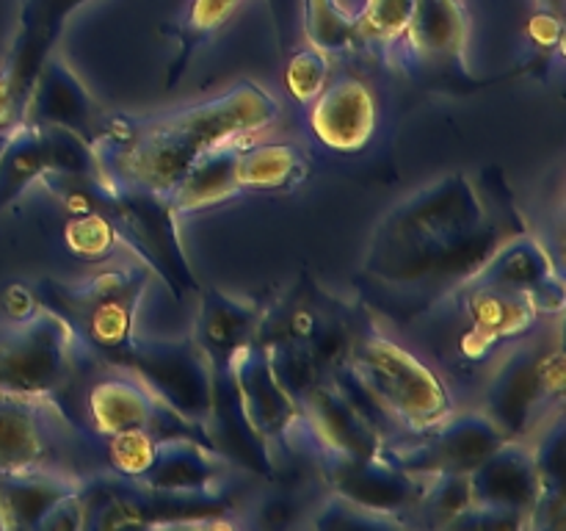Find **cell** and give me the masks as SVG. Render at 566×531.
Listing matches in <instances>:
<instances>
[{
    "label": "cell",
    "mask_w": 566,
    "mask_h": 531,
    "mask_svg": "<svg viewBox=\"0 0 566 531\" xmlns=\"http://www.w3.org/2000/svg\"><path fill=\"white\" fill-rule=\"evenodd\" d=\"M280 119V103L260 83L241 81L219 97L202 100L175 114L133 119L108 116L92 147L111 186L169 194L193 164L224 142H238Z\"/></svg>",
    "instance_id": "obj_1"
},
{
    "label": "cell",
    "mask_w": 566,
    "mask_h": 531,
    "mask_svg": "<svg viewBox=\"0 0 566 531\" xmlns=\"http://www.w3.org/2000/svg\"><path fill=\"white\" fill-rule=\"evenodd\" d=\"M379 420L426 435L453 413L451 393L429 363L370 324H359L346 368L329 376Z\"/></svg>",
    "instance_id": "obj_2"
},
{
    "label": "cell",
    "mask_w": 566,
    "mask_h": 531,
    "mask_svg": "<svg viewBox=\"0 0 566 531\" xmlns=\"http://www.w3.org/2000/svg\"><path fill=\"white\" fill-rule=\"evenodd\" d=\"M153 271L125 252L75 282L44 280L36 288L39 304L70 324L86 354L108 360L136 337V315Z\"/></svg>",
    "instance_id": "obj_3"
},
{
    "label": "cell",
    "mask_w": 566,
    "mask_h": 531,
    "mask_svg": "<svg viewBox=\"0 0 566 531\" xmlns=\"http://www.w3.org/2000/svg\"><path fill=\"white\" fill-rule=\"evenodd\" d=\"M564 346L558 326L523 335L497 363L484 387V409L506 440L531 442L545 424L562 415Z\"/></svg>",
    "instance_id": "obj_4"
},
{
    "label": "cell",
    "mask_w": 566,
    "mask_h": 531,
    "mask_svg": "<svg viewBox=\"0 0 566 531\" xmlns=\"http://www.w3.org/2000/svg\"><path fill=\"white\" fill-rule=\"evenodd\" d=\"M517 232L503 219H486L473 230L457 236L434 238V241L403 243V247L368 249L365 274L392 288H451L464 285L479 274L481 266Z\"/></svg>",
    "instance_id": "obj_5"
},
{
    "label": "cell",
    "mask_w": 566,
    "mask_h": 531,
    "mask_svg": "<svg viewBox=\"0 0 566 531\" xmlns=\"http://www.w3.org/2000/svg\"><path fill=\"white\" fill-rule=\"evenodd\" d=\"M83 529H191V525H227L221 514L230 509L221 492H164L116 473L92 476L81 485Z\"/></svg>",
    "instance_id": "obj_6"
},
{
    "label": "cell",
    "mask_w": 566,
    "mask_h": 531,
    "mask_svg": "<svg viewBox=\"0 0 566 531\" xmlns=\"http://www.w3.org/2000/svg\"><path fill=\"white\" fill-rule=\"evenodd\" d=\"M103 363L138 376L166 409H171L177 418L191 424L202 435V426L213 407L216 368L208 354L193 343V337H186V341L133 337L130 346Z\"/></svg>",
    "instance_id": "obj_7"
},
{
    "label": "cell",
    "mask_w": 566,
    "mask_h": 531,
    "mask_svg": "<svg viewBox=\"0 0 566 531\" xmlns=\"http://www.w3.org/2000/svg\"><path fill=\"white\" fill-rule=\"evenodd\" d=\"M81 354L86 348L70 324L42 304L0 341V393L55 398L75 376Z\"/></svg>",
    "instance_id": "obj_8"
},
{
    "label": "cell",
    "mask_w": 566,
    "mask_h": 531,
    "mask_svg": "<svg viewBox=\"0 0 566 531\" xmlns=\"http://www.w3.org/2000/svg\"><path fill=\"white\" fill-rule=\"evenodd\" d=\"M99 214L108 216L111 225L116 227L125 252L142 260L153 274H158L175 291V296L197 288L191 266L182 252L180 232L175 225L177 214L169 199L108 183Z\"/></svg>",
    "instance_id": "obj_9"
},
{
    "label": "cell",
    "mask_w": 566,
    "mask_h": 531,
    "mask_svg": "<svg viewBox=\"0 0 566 531\" xmlns=\"http://www.w3.org/2000/svg\"><path fill=\"white\" fill-rule=\"evenodd\" d=\"M486 219H490V210L475 183L464 171H453L398 202L374 232L370 249L457 236V232L484 225Z\"/></svg>",
    "instance_id": "obj_10"
},
{
    "label": "cell",
    "mask_w": 566,
    "mask_h": 531,
    "mask_svg": "<svg viewBox=\"0 0 566 531\" xmlns=\"http://www.w3.org/2000/svg\"><path fill=\"white\" fill-rule=\"evenodd\" d=\"M227 371L235 382L249 420L265 437V442L271 448L280 446L282 451L307 454L302 407L280 382L269 348L258 335L227 360Z\"/></svg>",
    "instance_id": "obj_11"
},
{
    "label": "cell",
    "mask_w": 566,
    "mask_h": 531,
    "mask_svg": "<svg viewBox=\"0 0 566 531\" xmlns=\"http://www.w3.org/2000/svg\"><path fill=\"white\" fill-rule=\"evenodd\" d=\"M503 442H506V435L492 424L490 415L484 409H470L459 415L451 413L442 424L426 431L420 442H398V446L385 442L379 448V457L409 473L468 476Z\"/></svg>",
    "instance_id": "obj_12"
},
{
    "label": "cell",
    "mask_w": 566,
    "mask_h": 531,
    "mask_svg": "<svg viewBox=\"0 0 566 531\" xmlns=\"http://www.w3.org/2000/svg\"><path fill=\"white\" fill-rule=\"evenodd\" d=\"M468 330L459 337V352L468 360H484L497 346L536 330L542 310L534 293L512 291L492 282H464L457 288Z\"/></svg>",
    "instance_id": "obj_13"
},
{
    "label": "cell",
    "mask_w": 566,
    "mask_h": 531,
    "mask_svg": "<svg viewBox=\"0 0 566 531\" xmlns=\"http://www.w3.org/2000/svg\"><path fill=\"white\" fill-rule=\"evenodd\" d=\"M304 418V442L315 459H368L385 446L379 426L332 379L318 382L298 402Z\"/></svg>",
    "instance_id": "obj_14"
},
{
    "label": "cell",
    "mask_w": 566,
    "mask_h": 531,
    "mask_svg": "<svg viewBox=\"0 0 566 531\" xmlns=\"http://www.w3.org/2000/svg\"><path fill=\"white\" fill-rule=\"evenodd\" d=\"M321 470L335 496L387 518L415 512L431 481V476L409 473L385 457L321 459Z\"/></svg>",
    "instance_id": "obj_15"
},
{
    "label": "cell",
    "mask_w": 566,
    "mask_h": 531,
    "mask_svg": "<svg viewBox=\"0 0 566 531\" xmlns=\"http://www.w3.org/2000/svg\"><path fill=\"white\" fill-rule=\"evenodd\" d=\"M64 431L70 424L53 398L0 393V473L64 470L53 465Z\"/></svg>",
    "instance_id": "obj_16"
},
{
    "label": "cell",
    "mask_w": 566,
    "mask_h": 531,
    "mask_svg": "<svg viewBox=\"0 0 566 531\" xmlns=\"http://www.w3.org/2000/svg\"><path fill=\"white\" fill-rule=\"evenodd\" d=\"M105 368L108 374L97 376L86 391V420L94 435L111 437L127 429H142V426L155 429L158 435H171L169 424L199 435L191 424L166 409L130 371L114 368V365H105Z\"/></svg>",
    "instance_id": "obj_17"
},
{
    "label": "cell",
    "mask_w": 566,
    "mask_h": 531,
    "mask_svg": "<svg viewBox=\"0 0 566 531\" xmlns=\"http://www.w3.org/2000/svg\"><path fill=\"white\" fill-rule=\"evenodd\" d=\"M473 509L514 514L528 525L531 512L542 496V473L534 446L506 440L484 462L468 473Z\"/></svg>",
    "instance_id": "obj_18"
},
{
    "label": "cell",
    "mask_w": 566,
    "mask_h": 531,
    "mask_svg": "<svg viewBox=\"0 0 566 531\" xmlns=\"http://www.w3.org/2000/svg\"><path fill=\"white\" fill-rule=\"evenodd\" d=\"M216 368V365H213ZM205 442L230 465L247 468L263 479L276 476V454L265 442V437L254 429L243 409L238 387L232 382L227 365H219L213 376V407H210L208 420L202 426Z\"/></svg>",
    "instance_id": "obj_19"
},
{
    "label": "cell",
    "mask_w": 566,
    "mask_h": 531,
    "mask_svg": "<svg viewBox=\"0 0 566 531\" xmlns=\"http://www.w3.org/2000/svg\"><path fill=\"white\" fill-rule=\"evenodd\" d=\"M310 131L335 153H359L376 131V97L368 83L343 75L321 88L310 105Z\"/></svg>",
    "instance_id": "obj_20"
},
{
    "label": "cell",
    "mask_w": 566,
    "mask_h": 531,
    "mask_svg": "<svg viewBox=\"0 0 566 531\" xmlns=\"http://www.w3.org/2000/svg\"><path fill=\"white\" fill-rule=\"evenodd\" d=\"M470 282H492V285L512 288V291L534 293L542 315H558L564 308L562 277L553 269L547 249L525 230L509 238Z\"/></svg>",
    "instance_id": "obj_21"
},
{
    "label": "cell",
    "mask_w": 566,
    "mask_h": 531,
    "mask_svg": "<svg viewBox=\"0 0 566 531\" xmlns=\"http://www.w3.org/2000/svg\"><path fill=\"white\" fill-rule=\"evenodd\" d=\"M230 462L205 440L193 435H164L158 440L153 465L138 476V485L164 492H221Z\"/></svg>",
    "instance_id": "obj_22"
},
{
    "label": "cell",
    "mask_w": 566,
    "mask_h": 531,
    "mask_svg": "<svg viewBox=\"0 0 566 531\" xmlns=\"http://www.w3.org/2000/svg\"><path fill=\"white\" fill-rule=\"evenodd\" d=\"M28 119L39 122V125L70 127L92 142L103 125V111L97 108L92 94L64 61L50 59L39 70L36 83H33Z\"/></svg>",
    "instance_id": "obj_23"
},
{
    "label": "cell",
    "mask_w": 566,
    "mask_h": 531,
    "mask_svg": "<svg viewBox=\"0 0 566 531\" xmlns=\"http://www.w3.org/2000/svg\"><path fill=\"white\" fill-rule=\"evenodd\" d=\"M468 42V14L459 0H415L407 37L398 48V64H412L418 59L457 61L462 59Z\"/></svg>",
    "instance_id": "obj_24"
},
{
    "label": "cell",
    "mask_w": 566,
    "mask_h": 531,
    "mask_svg": "<svg viewBox=\"0 0 566 531\" xmlns=\"http://www.w3.org/2000/svg\"><path fill=\"white\" fill-rule=\"evenodd\" d=\"M263 310L241 302L216 288H205L199 299L197 324H193V343L208 354L210 363L219 368L227 360L258 335Z\"/></svg>",
    "instance_id": "obj_25"
},
{
    "label": "cell",
    "mask_w": 566,
    "mask_h": 531,
    "mask_svg": "<svg viewBox=\"0 0 566 531\" xmlns=\"http://www.w3.org/2000/svg\"><path fill=\"white\" fill-rule=\"evenodd\" d=\"M83 476L72 470H25V473H0V525L39 529L44 514L81 490Z\"/></svg>",
    "instance_id": "obj_26"
},
{
    "label": "cell",
    "mask_w": 566,
    "mask_h": 531,
    "mask_svg": "<svg viewBox=\"0 0 566 531\" xmlns=\"http://www.w3.org/2000/svg\"><path fill=\"white\" fill-rule=\"evenodd\" d=\"M332 299L315 288L307 277L296 282L271 310H263L258 337L265 346H296L307 348L318 335Z\"/></svg>",
    "instance_id": "obj_27"
},
{
    "label": "cell",
    "mask_w": 566,
    "mask_h": 531,
    "mask_svg": "<svg viewBox=\"0 0 566 531\" xmlns=\"http://www.w3.org/2000/svg\"><path fill=\"white\" fill-rule=\"evenodd\" d=\"M238 153L241 149L235 147V142H224L210 149L208 155H202L188 169L180 186L169 194V205L175 208V214L227 202L238 191H243L241 183H238Z\"/></svg>",
    "instance_id": "obj_28"
},
{
    "label": "cell",
    "mask_w": 566,
    "mask_h": 531,
    "mask_svg": "<svg viewBox=\"0 0 566 531\" xmlns=\"http://www.w3.org/2000/svg\"><path fill=\"white\" fill-rule=\"evenodd\" d=\"M307 169V155L296 144H258L238 153L241 188H291L304 180Z\"/></svg>",
    "instance_id": "obj_29"
},
{
    "label": "cell",
    "mask_w": 566,
    "mask_h": 531,
    "mask_svg": "<svg viewBox=\"0 0 566 531\" xmlns=\"http://www.w3.org/2000/svg\"><path fill=\"white\" fill-rule=\"evenodd\" d=\"M412 11L415 0H363L357 9L359 44L392 64L403 37H407Z\"/></svg>",
    "instance_id": "obj_30"
},
{
    "label": "cell",
    "mask_w": 566,
    "mask_h": 531,
    "mask_svg": "<svg viewBox=\"0 0 566 531\" xmlns=\"http://www.w3.org/2000/svg\"><path fill=\"white\" fill-rule=\"evenodd\" d=\"M304 33L321 53L357 48V11H348L340 0H304Z\"/></svg>",
    "instance_id": "obj_31"
},
{
    "label": "cell",
    "mask_w": 566,
    "mask_h": 531,
    "mask_svg": "<svg viewBox=\"0 0 566 531\" xmlns=\"http://www.w3.org/2000/svg\"><path fill=\"white\" fill-rule=\"evenodd\" d=\"M64 241L72 254H77L81 260H88V263H105V260L125 252L116 227L99 210L70 216L64 225Z\"/></svg>",
    "instance_id": "obj_32"
},
{
    "label": "cell",
    "mask_w": 566,
    "mask_h": 531,
    "mask_svg": "<svg viewBox=\"0 0 566 531\" xmlns=\"http://www.w3.org/2000/svg\"><path fill=\"white\" fill-rule=\"evenodd\" d=\"M359 321H354V315L348 310L332 304L329 313H326L324 324H321L318 335L313 337V343L307 346V354L313 357V363L318 365L321 374L329 379L332 374H337L340 368H346L348 354H352L354 335H357Z\"/></svg>",
    "instance_id": "obj_33"
},
{
    "label": "cell",
    "mask_w": 566,
    "mask_h": 531,
    "mask_svg": "<svg viewBox=\"0 0 566 531\" xmlns=\"http://www.w3.org/2000/svg\"><path fill=\"white\" fill-rule=\"evenodd\" d=\"M241 3L243 0H191V6H188V14H186V20H182V28H180L182 53L175 64V75L169 77V86L182 75V70H186L193 48H197V44H202L210 33L219 31V28L224 25L232 14H235L238 6Z\"/></svg>",
    "instance_id": "obj_34"
},
{
    "label": "cell",
    "mask_w": 566,
    "mask_h": 531,
    "mask_svg": "<svg viewBox=\"0 0 566 531\" xmlns=\"http://www.w3.org/2000/svg\"><path fill=\"white\" fill-rule=\"evenodd\" d=\"M473 507L470 501V485L464 473H442L431 476L423 498H420L415 512L423 514L426 523L431 525H453L459 514Z\"/></svg>",
    "instance_id": "obj_35"
},
{
    "label": "cell",
    "mask_w": 566,
    "mask_h": 531,
    "mask_svg": "<svg viewBox=\"0 0 566 531\" xmlns=\"http://www.w3.org/2000/svg\"><path fill=\"white\" fill-rule=\"evenodd\" d=\"M160 437L164 435H158L155 429H147V426L105 437L108 440L105 457H108L111 473L125 476V479H138L153 465Z\"/></svg>",
    "instance_id": "obj_36"
},
{
    "label": "cell",
    "mask_w": 566,
    "mask_h": 531,
    "mask_svg": "<svg viewBox=\"0 0 566 531\" xmlns=\"http://www.w3.org/2000/svg\"><path fill=\"white\" fill-rule=\"evenodd\" d=\"M329 81V59L318 48H304L287 61L285 88L296 103H313Z\"/></svg>",
    "instance_id": "obj_37"
},
{
    "label": "cell",
    "mask_w": 566,
    "mask_h": 531,
    "mask_svg": "<svg viewBox=\"0 0 566 531\" xmlns=\"http://www.w3.org/2000/svg\"><path fill=\"white\" fill-rule=\"evenodd\" d=\"M313 525L315 529H390V525H401V520L368 512L329 492V498L315 509Z\"/></svg>",
    "instance_id": "obj_38"
},
{
    "label": "cell",
    "mask_w": 566,
    "mask_h": 531,
    "mask_svg": "<svg viewBox=\"0 0 566 531\" xmlns=\"http://www.w3.org/2000/svg\"><path fill=\"white\" fill-rule=\"evenodd\" d=\"M3 308L14 321H25V319H31V315L36 313L42 304H39L36 291H31V288L9 285L3 293Z\"/></svg>",
    "instance_id": "obj_39"
},
{
    "label": "cell",
    "mask_w": 566,
    "mask_h": 531,
    "mask_svg": "<svg viewBox=\"0 0 566 531\" xmlns=\"http://www.w3.org/2000/svg\"><path fill=\"white\" fill-rule=\"evenodd\" d=\"M260 512L265 514V518L260 520L263 525H271V529H274V525H291L293 523L291 514L296 512V503H293L287 496H271L265 498Z\"/></svg>",
    "instance_id": "obj_40"
},
{
    "label": "cell",
    "mask_w": 566,
    "mask_h": 531,
    "mask_svg": "<svg viewBox=\"0 0 566 531\" xmlns=\"http://www.w3.org/2000/svg\"><path fill=\"white\" fill-rule=\"evenodd\" d=\"M343 6H346L348 11H357L359 9V3H363V0H340Z\"/></svg>",
    "instance_id": "obj_41"
}]
</instances>
